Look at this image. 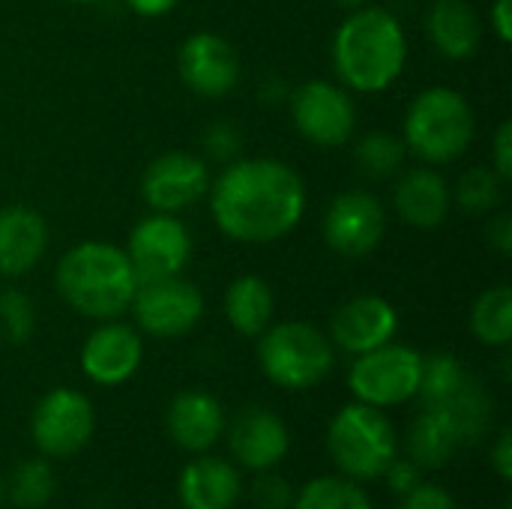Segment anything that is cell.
<instances>
[{
	"mask_svg": "<svg viewBox=\"0 0 512 509\" xmlns=\"http://www.w3.org/2000/svg\"><path fill=\"white\" fill-rule=\"evenodd\" d=\"M210 210L222 234L240 243H273L297 228L306 210L300 174L276 159H246L219 174Z\"/></svg>",
	"mask_w": 512,
	"mask_h": 509,
	"instance_id": "cell-1",
	"label": "cell"
},
{
	"mask_svg": "<svg viewBox=\"0 0 512 509\" xmlns=\"http://www.w3.org/2000/svg\"><path fill=\"white\" fill-rule=\"evenodd\" d=\"M405 57L408 39L399 18L378 6L354 9V15L342 21L333 39L336 72L348 87L360 93H378L390 87L402 75Z\"/></svg>",
	"mask_w": 512,
	"mask_h": 509,
	"instance_id": "cell-2",
	"label": "cell"
},
{
	"mask_svg": "<svg viewBox=\"0 0 512 509\" xmlns=\"http://www.w3.org/2000/svg\"><path fill=\"white\" fill-rule=\"evenodd\" d=\"M135 288L138 273L129 255L102 240L69 249L57 267V291L78 315L93 321L120 318L132 306Z\"/></svg>",
	"mask_w": 512,
	"mask_h": 509,
	"instance_id": "cell-3",
	"label": "cell"
},
{
	"mask_svg": "<svg viewBox=\"0 0 512 509\" xmlns=\"http://www.w3.org/2000/svg\"><path fill=\"white\" fill-rule=\"evenodd\" d=\"M327 453L342 477L354 483H372L381 480V474L399 456V435L387 411L351 402L339 408L327 426Z\"/></svg>",
	"mask_w": 512,
	"mask_h": 509,
	"instance_id": "cell-4",
	"label": "cell"
},
{
	"mask_svg": "<svg viewBox=\"0 0 512 509\" xmlns=\"http://www.w3.org/2000/svg\"><path fill=\"white\" fill-rule=\"evenodd\" d=\"M258 339L261 372L282 390H309L336 366L333 342L306 321L273 324Z\"/></svg>",
	"mask_w": 512,
	"mask_h": 509,
	"instance_id": "cell-5",
	"label": "cell"
},
{
	"mask_svg": "<svg viewBox=\"0 0 512 509\" xmlns=\"http://www.w3.org/2000/svg\"><path fill=\"white\" fill-rule=\"evenodd\" d=\"M474 138V111L459 90H423L405 117V147L426 162H450L468 150Z\"/></svg>",
	"mask_w": 512,
	"mask_h": 509,
	"instance_id": "cell-6",
	"label": "cell"
},
{
	"mask_svg": "<svg viewBox=\"0 0 512 509\" xmlns=\"http://www.w3.org/2000/svg\"><path fill=\"white\" fill-rule=\"evenodd\" d=\"M420 369L423 354H417L408 345L387 342L381 348L357 354V360L348 369V387L354 402L387 411L417 399Z\"/></svg>",
	"mask_w": 512,
	"mask_h": 509,
	"instance_id": "cell-7",
	"label": "cell"
},
{
	"mask_svg": "<svg viewBox=\"0 0 512 509\" xmlns=\"http://www.w3.org/2000/svg\"><path fill=\"white\" fill-rule=\"evenodd\" d=\"M96 432V411L81 390H48L30 414V438L45 459L78 456Z\"/></svg>",
	"mask_w": 512,
	"mask_h": 509,
	"instance_id": "cell-8",
	"label": "cell"
},
{
	"mask_svg": "<svg viewBox=\"0 0 512 509\" xmlns=\"http://www.w3.org/2000/svg\"><path fill=\"white\" fill-rule=\"evenodd\" d=\"M132 309H135L138 327L147 336L177 339V336H186L201 321L204 297L192 282L180 276H162V279L138 282Z\"/></svg>",
	"mask_w": 512,
	"mask_h": 509,
	"instance_id": "cell-9",
	"label": "cell"
},
{
	"mask_svg": "<svg viewBox=\"0 0 512 509\" xmlns=\"http://www.w3.org/2000/svg\"><path fill=\"white\" fill-rule=\"evenodd\" d=\"M291 117L303 138L318 147H339L354 135L357 108L351 96L330 81H309L291 99Z\"/></svg>",
	"mask_w": 512,
	"mask_h": 509,
	"instance_id": "cell-10",
	"label": "cell"
},
{
	"mask_svg": "<svg viewBox=\"0 0 512 509\" xmlns=\"http://www.w3.org/2000/svg\"><path fill=\"white\" fill-rule=\"evenodd\" d=\"M126 255L138 273V282L180 276L192 255V237L180 219L171 213H156L135 225Z\"/></svg>",
	"mask_w": 512,
	"mask_h": 509,
	"instance_id": "cell-11",
	"label": "cell"
},
{
	"mask_svg": "<svg viewBox=\"0 0 512 509\" xmlns=\"http://www.w3.org/2000/svg\"><path fill=\"white\" fill-rule=\"evenodd\" d=\"M387 231V213L381 201L369 192H345L339 195L324 219V237L330 249L345 258H363L378 249Z\"/></svg>",
	"mask_w": 512,
	"mask_h": 509,
	"instance_id": "cell-12",
	"label": "cell"
},
{
	"mask_svg": "<svg viewBox=\"0 0 512 509\" xmlns=\"http://www.w3.org/2000/svg\"><path fill=\"white\" fill-rule=\"evenodd\" d=\"M228 450L240 471L261 474L282 465L291 450V432L270 408H246L228 426Z\"/></svg>",
	"mask_w": 512,
	"mask_h": 509,
	"instance_id": "cell-13",
	"label": "cell"
},
{
	"mask_svg": "<svg viewBox=\"0 0 512 509\" xmlns=\"http://www.w3.org/2000/svg\"><path fill=\"white\" fill-rule=\"evenodd\" d=\"M144 360V345L141 336L120 321H105L96 327L84 348H81V372L87 381L99 387H120L126 384Z\"/></svg>",
	"mask_w": 512,
	"mask_h": 509,
	"instance_id": "cell-14",
	"label": "cell"
},
{
	"mask_svg": "<svg viewBox=\"0 0 512 509\" xmlns=\"http://www.w3.org/2000/svg\"><path fill=\"white\" fill-rule=\"evenodd\" d=\"M207 165L192 153H162L144 171V201L159 213H174L207 195Z\"/></svg>",
	"mask_w": 512,
	"mask_h": 509,
	"instance_id": "cell-15",
	"label": "cell"
},
{
	"mask_svg": "<svg viewBox=\"0 0 512 509\" xmlns=\"http://www.w3.org/2000/svg\"><path fill=\"white\" fill-rule=\"evenodd\" d=\"M225 408L207 390H183L165 411L168 438L192 456L210 453L225 435Z\"/></svg>",
	"mask_w": 512,
	"mask_h": 509,
	"instance_id": "cell-16",
	"label": "cell"
},
{
	"mask_svg": "<svg viewBox=\"0 0 512 509\" xmlns=\"http://www.w3.org/2000/svg\"><path fill=\"white\" fill-rule=\"evenodd\" d=\"M396 330L399 312L390 300L378 294L354 297L333 315V345L354 357L393 342Z\"/></svg>",
	"mask_w": 512,
	"mask_h": 509,
	"instance_id": "cell-17",
	"label": "cell"
},
{
	"mask_svg": "<svg viewBox=\"0 0 512 509\" xmlns=\"http://www.w3.org/2000/svg\"><path fill=\"white\" fill-rule=\"evenodd\" d=\"M180 75L198 96H225L240 78V60L222 36L195 33L180 48Z\"/></svg>",
	"mask_w": 512,
	"mask_h": 509,
	"instance_id": "cell-18",
	"label": "cell"
},
{
	"mask_svg": "<svg viewBox=\"0 0 512 509\" xmlns=\"http://www.w3.org/2000/svg\"><path fill=\"white\" fill-rule=\"evenodd\" d=\"M240 495V468L213 453L195 456L177 480V501L183 509H234Z\"/></svg>",
	"mask_w": 512,
	"mask_h": 509,
	"instance_id": "cell-19",
	"label": "cell"
},
{
	"mask_svg": "<svg viewBox=\"0 0 512 509\" xmlns=\"http://www.w3.org/2000/svg\"><path fill=\"white\" fill-rule=\"evenodd\" d=\"M48 246L45 219L30 207L0 210V273L24 276L42 258Z\"/></svg>",
	"mask_w": 512,
	"mask_h": 509,
	"instance_id": "cell-20",
	"label": "cell"
},
{
	"mask_svg": "<svg viewBox=\"0 0 512 509\" xmlns=\"http://www.w3.org/2000/svg\"><path fill=\"white\" fill-rule=\"evenodd\" d=\"M396 210L414 228H438L450 213V189L432 168H408L396 183Z\"/></svg>",
	"mask_w": 512,
	"mask_h": 509,
	"instance_id": "cell-21",
	"label": "cell"
},
{
	"mask_svg": "<svg viewBox=\"0 0 512 509\" xmlns=\"http://www.w3.org/2000/svg\"><path fill=\"white\" fill-rule=\"evenodd\" d=\"M462 450L453 417L444 405H423L405 435V456L423 471H435L447 465Z\"/></svg>",
	"mask_w": 512,
	"mask_h": 509,
	"instance_id": "cell-22",
	"label": "cell"
},
{
	"mask_svg": "<svg viewBox=\"0 0 512 509\" xmlns=\"http://www.w3.org/2000/svg\"><path fill=\"white\" fill-rule=\"evenodd\" d=\"M432 45L450 60H468L477 54L483 39L480 15L468 0H435L426 18Z\"/></svg>",
	"mask_w": 512,
	"mask_h": 509,
	"instance_id": "cell-23",
	"label": "cell"
},
{
	"mask_svg": "<svg viewBox=\"0 0 512 509\" xmlns=\"http://www.w3.org/2000/svg\"><path fill=\"white\" fill-rule=\"evenodd\" d=\"M273 288L258 276H240L225 291V315L240 336L258 339L273 324Z\"/></svg>",
	"mask_w": 512,
	"mask_h": 509,
	"instance_id": "cell-24",
	"label": "cell"
},
{
	"mask_svg": "<svg viewBox=\"0 0 512 509\" xmlns=\"http://www.w3.org/2000/svg\"><path fill=\"white\" fill-rule=\"evenodd\" d=\"M444 408H447V414L456 423L462 447H474V444H480L486 438V432L492 426L495 408H492V396L483 387V381L468 375L465 384L459 387V393L450 402H444Z\"/></svg>",
	"mask_w": 512,
	"mask_h": 509,
	"instance_id": "cell-25",
	"label": "cell"
},
{
	"mask_svg": "<svg viewBox=\"0 0 512 509\" xmlns=\"http://www.w3.org/2000/svg\"><path fill=\"white\" fill-rule=\"evenodd\" d=\"M291 509H375L363 483H354L342 474L312 477L300 492H294Z\"/></svg>",
	"mask_w": 512,
	"mask_h": 509,
	"instance_id": "cell-26",
	"label": "cell"
},
{
	"mask_svg": "<svg viewBox=\"0 0 512 509\" xmlns=\"http://www.w3.org/2000/svg\"><path fill=\"white\" fill-rule=\"evenodd\" d=\"M54 492H57V474L51 468V459L45 456L18 462L6 483V498L18 509H42L45 504H51Z\"/></svg>",
	"mask_w": 512,
	"mask_h": 509,
	"instance_id": "cell-27",
	"label": "cell"
},
{
	"mask_svg": "<svg viewBox=\"0 0 512 509\" xmlns=\"http://www.w3.org/2000/svg\"><path fill=\"white\" fill-rule=\"evenodd\" d=\"M471 330L489 348H507L512 339V291L507 285L489 288L471 309Z\"/></svg>",
	"mask_w": 512,
	"mask_h": 509,
	"instance_id": "cell-28",
	"label": "cell"
},
{
	"mask_svg": "<svg viewBox=\"0 0 512 509\" xmlns=\"http://www.w3.org/2000/svg\"><path fill=\"white\" fill-rule=\"evenodd\" d=\"M465 378H468V372H465V366L453 354H447V351L429 354V357H423L417 399L423 405H444V402H450L459 393Z\"/></svg>",
	"mask_w": 512,
	"mask_h": 509,
	"instance_id": "cell-29",
	"label": "cell"
},
{
	"mask_svg": "<svg viewBox=\"0 0 512 509\" xmlns=\"http://www.w3.org/2000/svg\"><path fill=\"white\" fill-rule=\"evenodd\" d=\"M405 141L390 132H372L357 144V165L372 177H390L402 168Z\"/></svg>",
	"mask_w": 512,
	"mask_h": 509,
	"instance_id": "cell-30",
	"label": "cell"
},
{
	"mask_svg": "<svg viewBox=\"0 0 512 509\" xmlns=\"http://www.w3.org/2000/svg\"><path fill=\"white\" fill-rule=\"evenodd\" d=\"M501 186H504V180L495 171H489V168H471L459 180L456 201L468 213H489L501 201Z\"/></svg>",
	"mask_w": 512,
	"mask_h": 509,
	"instance_id": "cell-31",
	"label": "cell"
},
{
	"mask_svg": "<svg viewBox=\"0 0 512 509\" xmlns=\"http://www.w3.org/2000/svg\"><path fill=\"white\" fill-rule=\"evenodd\" d=\"M36 327L33 303L21 291H0V336L12 345H21L30 339Z\"/></svg>",
	"mask_w": 512,
	"mask_h": 509,
	"instance_id": "cell-32",
	"label": "cell"
},
{
	"mask_svg": "<svg viewBox=\"0 0 512 509\" xmlns=\"http://www.w3.org/2000/svg\"><path fill=\"white\" fill-rule=\"evenodd\" d=\"M249 498H252L255 509H291L294 486L282 474H276V468H270V471L255 474V480L249 486Z\"/></svg>",
	"mask_w": 512,
	"mask_h": 509,
	"instance_id": "cell-33",
	"label": "cell"
},
{
	"mask_svg": "<svg viewBox=\"0 0 512 509\" xmlns=\"http://www.w3.org/2000/svg\"><path fill=\"white\" fill-rule=\"evenodd\" d=\"M396 509H459L456 507V498L447 486L441 483H429V480H420L411 492H405L399 498Z\"/></svg>",
	"mask_w": 512,
	"mask_h": 509,
	"instance_id": "cell-34",
	"label": "cell"
},
{
	"mask_svg": "<svg viewBox=\"0 0 512 509\" xmlns=\"http://www.w3.org/2000/svg\"><path fill=\"white\" fill-rule=\"evenodd\" d=\"M423 468L420 465H414L408 456H396L393 462H390V468L381 474V480L387 483V489L396 495V498H402L405 492H411L420 480H423Z\"/></svg>",
	"mask_w": 512,
	"mask_h": 509,
	"instance_id": "cell-35",
	"label": "cell"
},
{
	"mask_svg": "<svg viewBox=\"0 0 512 509\" xmlns=\"http://www.w3.org/2000/svg\"><path fill=\"white\" fill-rule=\"evenodd\" d=\"M207 147L216 159H231L240 150V135L231 123H216L207 132Z\"/></svg>",
	"mask_w": 512,
	"mask_h": 509,
	"instance_id": "cell-36",
	"label": "cell"
},
{
	"mask_svg": "<svg viewBox=\"0 0 512 509\" xmlns=\"http://www.w3.org/2000/svg\"><path fill=\"white\" fill-rule=\"evenodd\" d=\"M489 465H492V471L504 480V483H510L512 480V435L510 429H501L498 432V438H495V444H492V453H489Z\"/></svg>",
	"mask_w": 512,
	"mask_h": 509,
	"instance_id": "cell-37",
	"label": "cell"
},
{
	"mask_svg": "<svg viewBox=\"0 0 512 509\" xmlns=\"http://www.w3.org/2000/svg\"><path fill=\"white\" fill-rule=\"evenodd\" d=\"M486 240H489V246L498 252V255H512V219L507 213H498L492 222H489V228H486Z\"/></svg>",
	"mask_w": 512,
	"mask_h": 509,
	"instance_id": "cell-38",
	"label": "cell"
},
{
	"mask_svg": "<svg viewBox=\"0 0 512 509\" xmlns=\"http://www.w3.org/2000/svg\"><path fill=\"white\" fill-rule=\"evenodd\" d=\"M495 174L501 180L512 177V123H501L495 135Z\"/></svg>",
	"mask_w": 512,
	"mask_h": 509,
	"instance_id": "cell-39",
	"label": "cell"
},
{
	"mask_svg": "<svg viewBox=\"0 0 512 509\" xmlns=\"http://www.w3.org/2000/svg\"><path fill=\"white\" fill-rule=\"evenodd\" d=\"M512 0H495L492 3V27L498 33L501 42H510L512 39Z\"/></svg>",
	"mask_w": 512,
	"mask_h": 509,
	"instance_id": "cell-40",
	"label": "cell"
},
{
	"mask_svg": "<svg viewBox=\"0 0 512 509\" xmlns=\"http://www.w3.org/2000/svg\"><path fill=\"white\" fill-rule=\"evenodd\" d=\"M129 9H135L138 15H147V18H156V15H165L177 6V0H126Z\"/></svg>",
	"mask_w": 512,
	"mask_h": 509,
	"instance_id": "cell-41",
	"label": "cell"
},
{
	"mask_svg": "<svg viewBox=\"0 0 512 509\" xmlns=\"http://www.w3.org/2000/svg\"><path fill=\"white\" fill-rule=\"evenodd\" d=\"M333 3H339V6H348V9H360L366 0H333Z\"/></svg>",
	"mask_w": 512,
	"mask_h": 509,
	"instance_id": "cell-42",
	"label": "cell"
},
{
	"mask_svg": "<svg viewBox=\"0 0 512 509\" xmlns=\"http://www.w3.org/2000/svg\"><path fill=\"white\" fill-rule=\"evenodd\" d=\"M3 501H6V477L0 471V509H3Z\"/></svg>",
	"mask_w": 512,
	"mask_h": 509,
	"instance_id": "cell-43",
	"label": "cell"
},
{
	"mask_svg": "<svg viewBox=\"0 0 512 509\" xmlns=\"http://www.w3.org/2000/svg\"><path fill=\"white\" fill-rule=\"evenodd\" d=\"M72 3H93V0H72Z\"/></svg>",
	"mask_w": 512,
	"mask_h": 509,
	"instance_id": "cell-44",
	"label": "cell"
}]
</instances>
